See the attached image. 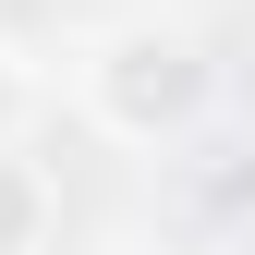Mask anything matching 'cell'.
<instances>
[{
  "instance_id": "cell-1",
  "label": "cell",
  "mask_w": 255,
  "mask_h": 255,
  "mask_svg": "<svg viewBox=\"0 0 255 255\" xmlns=\"http://www.w3.org/2000/svg\"><path fill=\"white\" fill-rule=\"evenodd\" d=\"M73 98H85V122H98L110 146H182L207 122V98H219V73H207V49L182 37V24H110L98 49L73 61Z\"/></svg>"
},
{
  "instance_id": "cell-2",
  "label": "cell",
  "mask_w": 255,
  "mask_h": 255,
  "mask_svg": "<svg viewBox=\"0 0 255 255\" xmlns=\"http://www.w3.org/2000/svg\"><path fill=\"white\" fill-rule=\"evenodd\" d=\"M49 231H61V182L24 146H0V255H49Z\"/></svg>"
},
{
  "instance_id": "cell-3",
  "label": "cell",
  "mask_w": 255,
  "mask_h": 255,
  "mask_svg": "<svg viewBox=\"0 0 255 255\" xmlns=\"http://www.w3.org/2000/svg\"><path fill=\"white\" fill-rule=\"evenodd\" d=\"M37 98H49V85H37V61H24V49H0V146H24Z\"/></svg>"
}]
</instances>
